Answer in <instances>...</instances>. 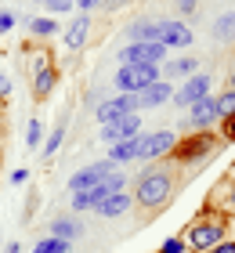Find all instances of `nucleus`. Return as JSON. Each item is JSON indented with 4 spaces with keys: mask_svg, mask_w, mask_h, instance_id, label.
<instances>
[{
    "mask_svg": "<svg viewBox=\"0 0 235 253\" xmlns=\"http://www.w3.org/2000/svg\"><path fill=\"white\" fill-rule=\"evenodd\" d=\"M54 87H58V69L51 62H37V73H33V98L37 101H47L54 94Z\"/></svg>",
    "mask_w": 235,
    "mask_h": 253,
    "instance_id": "nucleus-15",
    "label": "nucleus"
},
{
    "mask_svg": "<svg viewBox=\"0 0 235 253\" xmlns=\"http://www.w3.org/2000/svg\"><path fill=\"white\" fill-rule=\"evenodd\" d=\"M120 65H159L167 62V47L163 43H127V47L116 54Z\"/></svg>",
    "mask_w": 235,
    "mask_h": 253,
    "instance_id": "nucleus-7",
    "label": "nucleus"
},
{
    "mask_svg": "<svg viewBox=\"0 0 235 253\" xmlns=\"http://www.w3.org/2000/svg\"><path fill=\"white\" fill-rule=\"evenodd\" d=\"M37 4H44V0H37Z\"/></svg>",
    "mask_w": 235,
    "mask_h": 253,
    "instance_id": "nucleus-41",
    "label": "nucleus"
},
{
    "mask_svg": "<svg viewBox=\"0 0 235 253\" xmlns=\"http://www.w3.org/2000/svg\"><path fill=\"white\" fill-rule=\"evenodd\" d=\"M15 22H18V18L11 15L7 7H0V33H11V29H15Z\"/></svg>",
    "mask_w": 235,
    "mask_h": 253,
    "instance_id": "nucleus-31",
    "label": "nucleus"
},
{
    "mask_svg": "<svg viewBox=\"0 0 235 253\" xmlns=\"http://www.w3.org/2000/svg\"><path fill=\"white\" fill-rule=\"evenodd\" d=\"M159 76V65H120L116 69V94H141L148 84H156Z\"/></svg>",
    "mask_w": 235,
    "mask_h": 253,
    "instance_id": "nucleus-4",
    "label": "nucleus"
},
{
    "mask_svg": "<svg viewBox=\"0 0 235 253\" xmlns=\"http://www.w3.org/2000/svg\"><path fill=\"white\" fill-rule=\"evenodd\" d=\"M170 192H174V174L167 167H152L134 177V203L145 210H159L170 199Z\"/></svg>",
    "mask_w": 235,
    "mask_h": 253,
    "instance_id": "nucleus-1",
    "label": "nucleus"
},
{
    "mask_svg": "<svg viewBox=\"0 0 235 253\" xmlns=\"http://www.w3.org/2000/svg\"><path fill=\"white\" fill-rule=\"evenodd\" d=\"M47 15L58 18V15H69V11H76V0H44Z\"/></svg>",
    "mask_w": 235,
    "mask_h": 253,
    "instance_id": "nucleus-26",
    "label": "nucleus"
},
{
    "mask_svg": "<svg viewBox=\"0 0 235 253\" xmlns=\"http://www.w3.org/2000/svg\"><path fill=\"white\" fill-rule=\"evenodd\" d=\"M127 177L123 170H116V174H109L101 181V185H94V188H87V192H73V213H87V210H98V206L109 199V195H116V192H127Z\"/></svg>",
    "mask_w": 235,
    "mask_h": 253,
    "instance_id": "nucleus-3",
    "label": "nucleus"
},
{
    "mask_svg": "<svg viewBox=\"0 0 235 253\" xmlns=\"http://www.w3.org/2000/svg\"><path fill=\"white\" fill-rule=\"evenodd\" d=\"M174 7H178L181 15H192V11L199 7V0H174Z\"/></svg>",
    "mask_w": 235,
    "mask_h": 253,
    "instance_id": "nucleus-34",
    "label": "nucleus"
},
{
    "mask_svg": "<svg viewBox=\"0 0 235 253\" xmlns=\"http://www.w3.org/2000/svg\"><path fill=\"white\" fill-rule=\"evenodd\" d=\"M195 40V33L185 26V22H178V18H163L159 22V43L167 51H174V47H188V43Z\"/></svg>",
    "mask_w": 235,
    "mask_h": 253,
    "instance_id": "nucleus-13",
    "label": "nucleus"
},
{
    "mask_svg": "<svg viewBox=\"0 0 235 253\" xmlns=\"http://www.w3.org/2000/svg\"><path fill=\"white\" fill-rule=\"evenodd\" d=\"M94 7H101V0H76V15H91Z\"/></svg>",
    "mask_w": 235,
    "mask_h": 253,
    "instance_id": "nucleus-32",
    "label": "nucleus"
},
{
    "mask_svg": "<svg viewBox=\"0 0 235 253\" xmlns=\"http://www.w3.org/2000/svg\"><path fill=\"white\" fill-rule=\"evenodd\" d=\"M131 112H138V98L134 94H109V98H101L98 105H94V120L105 126V123H112L120 116H131Z\"/></svg>",
    "mask_w": 235,
    "mask_h": 253,
    "instance_id": "nucleus-9",
    "label": "nucleus"
},
{
    "mask_svg": "<svg viewBox=\"0 0 235 253\" xmlns=\"http://www.w3.org/2000/svg\"><path fill=\"white\" fill-rule=\"evenodd\" d=\"M188 250V243H185V235H170L167 243L159 246V253H185Z\"/></svg>",
    "mask_w": 235,
    "mask_h": 253,
    "instance_id": "nucleus-29",
    "label": "nucleus"
},
{
    "mask_svg": "<svg viewBox=\"0 0 235 253\" xmlns=\"http://www.w3.org/2000/svg\"><path fill=\"white\" fill-rule=\"evenodd\" d=\"M145 134V120H141V112H131V116H120L112 123L101 126V141L105 145H116V141H131V137Z\"/></svg>",
    "mask_w": 235,
    "mask_h": 253,
    "instance_id": "nucleus-8",
    "label": "nucleus"
},
{
    "mask_svg": "<svg viewBox=\"0 0 235 253\" xmlns=\"http://www.w3.org/2000/svg\"><path fill=\"white\" fill-rule=\"evenodd\" d=\"M206 253H235V239H225V243H217L214 250H206Z\"/></svg>",
    "mask_w": 235,
    "mask_h": 253,
    "instance_id": "nucleus-35",
    "label": "nucleus"
},
{
    "mask_svg": "<svg viewBox=\"0 0 235 253\" xmlns=\"http://www.w3.org/2000/svg\"><path fill=\"white\" fill-rule=\"evenodd\" d=\"M131 206H134V195H131V192H116V195H109V199H105L94 213L105 217V221H112V217H123Z\"/></svg>",
    "mask_w": 235,
    "mask_h": 253,
    "instance_id": "nucleus-20",
    "label": "nucleus"
},
{
    "mask_svg": "<svg viewBox=\"0 0 235 253\" xmlns=\"http://www.w3.org/2000/svg\"><path fill=\"white\" fill-rule=\"evenodd\" d=\"M199 73V58H192V54H185V58H174V62H163L159 69V76L163 80H188V76H195Z\"/></svg>",
    "mask_w": 235,
    "mask_h": 253,
    "instance_id": "nucleus-19",
    "label": "nucleus"
},
{
    "mask_svg": "<svg viewBox=\"0 0 235 253\" xmlns=\"http://www.w3.org/2000/svg\"><path fill=\"white\" fill-rule=\"evenodd\" d=\"M0 253H22V246H18V243H7V246L0 250Z\"/></svg>",
    "mask_w": 235,
    "mask_h": 253,
    "instance_id": "nucleus-38",
    "label": "nucleus"
},
{
    "mask_svg": "<svg viewBox=\"0 0 235 253\" xmlns=\"http://www.w3.org/2000/svg\"><path fill=\"white\" fill-rule=\"evenodd\" d=\"M7 94H11V76H7V73H0V101H4Z\"/></svg>",
    "mask_w": 235,
    "mask_h": 253,
    "instance_id": "nucleus-36",
    "label": "nucleus"
},
{
    "mask_svg": "<svg viewBox=\"0 0 235 253\" xmlns=\"http://www.w3.org/2000/svg\"><path fill=\"white\" fill-rule=\"evenodd\" d=\"M109 163H116V167H123V163H134L138 159V137H131V141H116V145H109Z\"/></svg>",
    "mask_w": 235,
    "mask_h": 253,
    "instance_id": "nucleus-22",
    "label": "nucleus"
},
{
    "mask_svg": "<svg viewBox=\"0 0 235 253\" xmlns=\"http://www.w3.org/2000/svg\"><path fill=\"white\" fill-rule=\"evenodd\" d=\"M26 26H29V37L47 40V37H54V33H58V18H51V15H44V18H26Z\"/></svg>",
    "mask_w": 235,
    "mask_h": 253,
    "instance_id": "nucleus-23",
    "label": "nucleus"
},
{
    "mask_svg": "<svg viewBox=\"0 0 235 253\" xmlns=\"http://www.w3.org/2000/svg\"><path fill=\"white\" fill-rule=\"evenodd\" d=\"M123 4H127V0H101L105 11H116V7H123Z\"/></svg>",
    "mask_w": 235,
    "mask_h": 253,
    "instance_id": "nucleus-37",
    "label": "nucleus"
},
{
    "mask_svg": "<svg viewBox=\"0 0 235 253\" xmlns=\"http://www.w3.org/2000/svg\"><path fill=\"white\" fill-rule=\"evenodd\" d=\"M214 148H217V137L210 130L188 134V137H178V148L170 152V159H178V163H199V159H206Z\"/></svg>",
    "mask_w": 235,
    "mask_h": 253,
    "instance_id": "nucleus-6",
    "label": "nucleus"
},
{
    "mask_svg": "<svg viewBox=\"0 0 235 253\" xmlns=\"http://www.w3.org/2000/svg\"><path fill=\"white\" fill-rule=\"evenodd\" d=\"M40 141H44V123L29 120V126H26V148H40Z\"/></svg>",
    "mask_w": 235,
    "mask_h": 253,
    "instance_id": "nucleus-27",
    "label": "nucleus"
},
{
    "mask_svg": "<svg viewBox=\"0 0 235 253\" xmlns=\"http://www.w3.org/2000/svg\"><path fill=\"white\" fill-rule=\"evenodd\" d=\"M178 148V134L174 130H145L138 134V159L141 163H159Z\"/></svg>",
    "mask_w": 235,
    "mask_h": 253,
    "instance_id": "nucleus-5",
    "label": "nucleus"
},
{
    "mask_svg": "<svg viewBox=\"0 0 235 253\" xmlns=\"http://www.w3.org/2000/svg\"><path fill=\"white\" fill-rule=\"evenodd\" d=\"M116 163H109V159H98V163H91V167H80L73 177H69V192H87L94 185H101L109 174H116Z\"/></svg>",
    "mask_w": 235,
    "mask_h": 253,
    "instance_id": "nucleus-11",
    "label": "nucleus"
},
{
    "mask_svg": "<svg viewBox=\"0 0 235 253\" xmlns=\"http://www.w3.org/2000/svg\"><path fill=\"white\" fill-rule=\"evenodd\" d=\"M170 98H174V84H170V80H156V84H148V87L138 94V112L159 109V105H167Z\"/></svg>",
    "mask_w": 235,
    "mask_h": 253,
    "instance_id": "nucleus-14",
    "label": "nucleus"
},
{
    "mask_svg": "<svg viewBox=\"0 0 235 253\" xmlns=\"http://www.w3.org/2000/svg\"><path fill=\"white\" fill-rule=\"evenodd\" d=\"M51 235L54 239H65V243H76V239L84 235V221H80V213H58L51 221Z\"/></svg>",
    "mask_w": 235,
    "mask_h": 253,
    "instance_id": "nucleus-17",
    "label": "nucleus"
},
{
    "mask_svg": "<svg viewBox=\"0 0 235 253\" xmlns=\"http://www.w3.org/2000/svg\"><path fill=\"white\" fill-rule=\"evenodd\" d=\"M214 40L217 43H235V7H228V11H221V15H217Z\"/></svg>",
    "mask_w": 235,
    "mask_h": 253,
    "instance_id": "nucleus-21",
    "label": "nucleus"
},
{
    "mask_svg": "<svg viewBox=\"0 0 235 253\" xmlns=\"http://www.w3.org/2000/svg\"><path fill=\"white\" fill-rule=\"evenodd\" d=\"M7 181H11V185H26V181H29V170H26V167L11 170V177H7Z\"/></svg>",
    "mask_w": 235,
    "mask_h": 253,
    "instance_id": "nucleus-33",
    "label": "nucleus"
},
{
    "mask_svg": "<svg viewBox=\"0 0 235 253\" xmlns=\"http://www.w3.org/2000/svg\"><path fill=\"white\" fill-rule=\"evenodd\" d=\"M232 206H235V192H232Z\"/></svg>",
    "mask_w": 235,
    "mask_h": 253,
    "instance_id": "nucleus-40",
    "label": "nucleus"
},
{
    "mask_svg": "<svg viewBox=\"0 0 235 253\" xmlns=\"http://www.w3.org/2000/svg\"><path fill=\"white\" fill-rule=\"evenodd\" d=\"M214 101H217V112H221V120H225V116H232V112H235V90H232V87L225 90V94H217Z\"/></svg>",
    "mask_w": 235,
    "mask_h": 253,
    "instance_id": "nucleus-28",
    "label": "nucleus"
},
{
    "mask_svg": "<svg viewBox=\"0 0 235 253\" xmlns=\"http://www.w3.org/2000/svg\"><path fill=\"white\" fill-rule=\"evenodd\" d=\"M87 37H91V15H76L73 22H69V29L62 33V43L69 51H80L87 43Z\"/></svg>",
    "mask_w": 235,
    "mask_h": 253,
    "instance_id": "nucleus-18",
    "label": "nucleus"
},
{
    "mask_svg": "<svg viewBox=\"0 0 235 253\" xmlns=\"http://www.w3.org/2000/svg\"><path fill=\"white\" fill-rule=\"evenodd\" d=\"M33 253H73V243H65V239H54V235H44V239H37Z\"/></svg>",
    "mask_w": 235,
    "mask_h": 253,
    "instance_id": "nucleus-24",
    "label": "nucleus"
},
{
    "mask_svg": "<svg viewBox=\"0 0 235 253\" xmlns=\"http://www.w3.org/2000/svg\"><path fill=\"white\" fill-rule=\"evenodd\" d=\"M62 141H65V123H58L54 130L47 134V141H44V159H47V163H51V159H54V152H58V148H62Z\"/></svg>",
    "mask_w": 235,
    "mask_h": 253,
    "instance_id": "nucleus-25",
    "label": "nucleus"
},
{
    "mask_svg": "<svg viewBox=\"0 0 235 253\" xmlns=\"http://www.w3.org/2000/svg\"><path fill=\"white\" fill-rule=\"evenodd\" d=\"M228 239V228L221 217L214 213H203V217H195L192 224H188V232H185V243L192 253H206V250H214L217 243H225Z\"/></svg>",
    "mask_w": 235,
    "mask_h": 253,
    "instance_id": "nucleus-2",
    "label": "nucleus"
},
{
    "mask_svg": "<svg viewBox=\"0 0 235 253\" xmlns=\"http://www.w3.org/2000/svg\"><path fill=\"white\" fill-rule=\"evenodd\" d=\"M127 43H159V22L156 18H134L123 29Z\"/></svg>",
    "mask_w": 235,
    "mask_h": 253,
    "instance_id": "nucleus-16",
    "label": "nucleus"
},
{
    "mask_svg": "<svg viewBox=\"0 0 235 253\" xmlns=\"http://www.w3.org/2000/svg\"><path fill=\"white\" fill-rule=\"evenodd\" d=\"M221 123V112H217V101H214V94L210 98H203V101H195L192 109H188V130L192 134H203V130H214V126Z\"/></svg>",
    "mask_w": 235,
    "mask_h": 253,
    "instance_id": "nucleus-12",
    "label": "nucleus"
},
{
    "mask_svg": "<svg viewBox=\"0 0 235 253\" xmlns=\"http://www.w3.org/2000/svg\"><path fill=\"white\" fill-rule=\"evenodd\" d=\"M228 87H232V90H235V73H232V76H228Z\"/></svg>",
    "mask_w": 235,
    "mask_h": 253,
    "instance_id": "nucleus-39",
    "label": "nucleus"
},
{
    "mask_svg": "<svg viewBox=\"0 0 235 253\" xmlns=\"http://www.w3.org/2000/svg\"><path fill=\"white\" fill-rule=\"evenodd\" d=\"M217 126H221V137H225V141H232V145H235V112H232V116H225V120H221Z\"/></svg>",
    "mask_w": 235,
    "mask_h": 253,
    "instance_id": "nucleus-30",
    "label": "nucleus"
},
{
    "mask_svg": "<svg viewBox=\"0 0 235 253\" xmlns=\"http://www.w3.org/2000/svg\"><path fill=\"white\" fill-rule=\"evenodd\" d=\"M210 87H214V80H210V73H195V76H188L181 90H174V105H181V109H192L195 101H203L210 98Z\"/></svg>",
    "mask_w": 235,
    "mask_h": 253,
    "instance_id": "nucleus-10",
    "label": "nucleus"
}]
</instances>
